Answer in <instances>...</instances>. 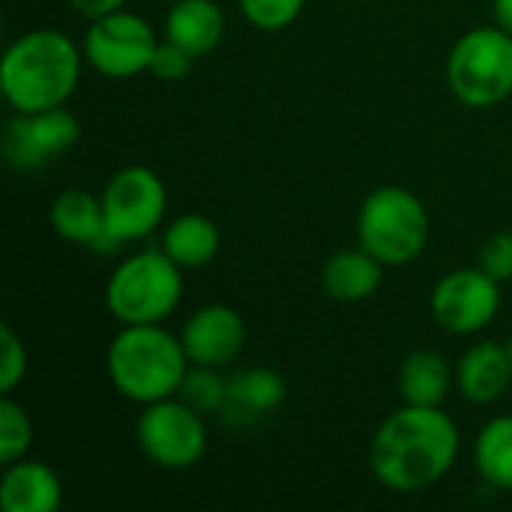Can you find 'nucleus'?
I'll return each instance as SVG.
<instances>
[{
	"instance_id": "10",
	"label": "nucleus",
	"mask_w": 512,
	"mask_h": 512,
	"mask_svg": "<svg viewBox=\"0 0 512 512\" xmlns=\"http://www.w3.org/2000/svg\"><path fill=\"white\" fill-rule=\"evenodd\" d=\"M501 312V282L480 264L462 267L438 279L432 288V318L453 336H474L486 330Z\"/></svg>"
},
{
	"instance_id": "27",
	"label": "nucleus",
	"mask_w": 512,
	"mask_h": 512,
	"mask_svg": "<svg viewBox=\"0 0 512 512\" xmlns=\"http://www.w3.org/2000/svg\"><path fill=\"white\" fill-rule=\"evenodd\" d=\"M480 267H483L492 279H498L501 285H504V282H510L512 279L510 231H498V234H492V237L483 243V249H480Z\"/></svg>"
},
{
	"instance_id": "25",
	"label": "nucleus",
	"mask_w": 512,
	"mask_h": 512,
	"mask_svg": "<svg viewBox=\"0 0 512 512\" xmlns=\"http://www.w3.org/2000/svg\"><path fill=\"white\" fill-rule=\"evenodd\" d=\"M0 342H3V351H0V390L9 396L27 375V348H24V342L18 339V333L9 324L0 327Z\"/></svg>"
},
{
	"instance_id": "12",
	"label": "nucleus",
	"mask_w": 512,
	"mask_h": 512,
	"mask_svg": "<svg viewBox=\"0 0 512 512\" xmlns=\"http://www.w3.org/2000/svg\"><path fill=\"white\" fill-rule=\"evenodd\" d=\"M180 342L186 348L189 363L195 366H231L246 345V324L237 309L210 303L201 306L180 330Z\"/></svg>"
},
{
	"instance_id": "29",
	"label": "nucleus",
	"mask_w": 512,
	"mask_h": 512,
	"mask_svg": "<svg viewBox=\"0 0 512 512\" xmlns=\"http://www.w3.org/2000/svg\"><path fill=\"white\" fill-rule=\"evenodd\" d=\"M492 18L498 27L512 33V0H492Z\"/></svg>"
},
{
	"instance_id": "9",
	"label": "nucleus",
	"mask_w": 512,
	"mask_h": 512,
	"mask_svg": "<svg viewBox=\"0 0 512 512\" xmlns=\"http://www.w3.org/2000/svg\"><path fill=\"white\" fill-rule=\"evenodd\" d=\"M156 30L135 12L117 9L90 21L84 33V60L105 78H135L150 72V60L156 54Z\"/></svg>"
},
{
	"instance_id": "13",
	"label": "nucleus",
	"mask_w": 512,
	"mask_h": 512,
	"mask_svg": "<svg viewBox=\"0 0 512 512\" xmlns=\"http://www.w3.org/2000/svg\"><path fill=\"white\" fill-rule=\"evenodd\" d=\"M51 228L60 240L90 249L93 255H114L123 243L108 231L102 195L87 189H63L51 204Z\"/></svg>"
},
{
	"instance_id": "11",
	"label": "nucleus",
	"mask_w": 512,
	"mask_h": 512,
	"mask_svg": "<svg viewBox=\"0 0 512 512\" xmlns=\"http://www.w3.org/2000/svg\"><path fill=\"white\" fill-rule=\"evenodd\" d=\"M78 135L81 123L63 105L33 114H15L3 129V159L15 171H33L72 150Z\"/></svg>"
},
{
	"instance_id": "6",
	"label": "nucleus",
	"mask_w": 512,
	"mask_h": 512,
	"mask_svg": "<svg viewBox=\"0 0 512 512\" xmlns=\"http://www.w3.org/2000/svg\"><path fill=\"white\" fill-rule=\"evenodd\" d=\"M447 87L465 108H495L512 96V33L474 27L447 54Z\"/></svg>"
},
{
	"instance_id": "3",
	"label": "nucleus",
	"mask_w": 512,
	"mask_h": 512,
	"mask_svg": "<svg viewBox=\"0 0 512 512\" xmlns=\"http://www.w3.org/2000/svg\"><path fill=\"white\" fill-rule=\"evenodd\" d=\"M189 369L180 336L162 324H123L105 354V372L117 396L135 405H153L177 396Z\"/></svg>"
},
{
	"instance_id": "30",
	"label": "nucleus",
	"mask_w": 512,
	"mask_h": 512,
	"mask_svg": "<svg viewBox=\"0 0 512 512\" xmlns=\"http://www.w3.org/2000/svg\"><path fill=\"white\" fill-rule=\"evenodd\" d=\"M507 348H510V360H512V339H510V342H507Z\"/></svg>"
},
{
	"instance_id": "8",
	"label": "nucleus",
	"mask_w": 512,
	"mask_h": 512,
	"mask_svg": "<svg viewBox=\"0 0 512 512\" xmlns=\"http://www.w3.org/2000/svg\"><path fill=\"white\" fill-rule=\"evenodd\" d=\"M102 210L108 231L126 246L156 234L168 213L165 180L144 165H129L111 174L102 189Z\"/></svg>"
},
{
	"instance_id": "7",
	"label": "nucleus",
	"mask_w": 512,
	"mask_h": 512,
	"mask_svg": "<svg viewBox=\"0 0 512 512\" xmlns=\"http://www.w3.org/2000/svg\"><path fill=\"white\" fill-rule=\"evenodd\" d=\"M138 450L162 471H189L207 453V426L201 411L186 405L180 396L144 405L135 423Z\"/></svg>"
},
{
	"instance_id": "16",
	"label": "nucleus",
	"mask_w": 512,
	"mask_h": 512,
	"mask_svg": "<svg viewBox=\"0 0 512 512\" xmlns=\"http://www.w3.org/2000/svg\"><path fill=\"white\" fill-rule=\"evenodd\" d=\"M285 396H288V387L276 369L252 366L228 378V393H225V405L219 414L231 426H252L270 417L273 411H279Z\"/></svg>"
},
{
	"instance_id": "20",
	"label": "nucleus",
	"mask_w": 512,
	"mask_h": 512,
	"mask_svg": "<svg viewBox=\"0 0 512 512\" xmlns=\"http://www.w3.org/2000/svg\"><path fill=\"white\" fill-rule=\"evenodd\" d=\"M453 369L450 363L429 348L411 351L399 369V396L405 405H429L438 408L453 390Z\"/></svg>"
},
{
	"instance_id": "21",
	"label": "nucleus",
	"mask_w": 512,
	"mask_h": 512,
	"mask_svg": "<svg viewBox=\"0 0 512 512\" xmlns=\"http://www.w3.org/2000/svg\"><path fill=\"white\" fill-rule=\"evenodd\" d=\"M474 465L486 486L512 492V414L492 417L474 441Z\"/></svg>"
},
{
	"instance_id": "23",
	"label": "nucleus",
	"mask_w": 512,
	"mask_h": 512,
	"mask_svg": "<svg viewBox=\"0 0 512 512\" xmlns=\"http://www.w3.org/2000/svg\"><path fill=\"white\" fill-rule=\"evenodd\" d=\"M33 444V423L27 411L9 396L0 402V465H12L27 456Z\"/></svg>"
},
{
	"instance_id": "19",
	"label": "nucleus",
	"mask_w": 512,
	"mask_h": 512,
	"mask_svg": "<svg viewBox=\"0 0 512 512\" xmlns=\"http://www.w3.org/2000/svg\"><path fill=\"white\" fill-rule=\"evenodd\" d=\"M222 246V234L216 222L204 213H183L171 219L162 231L159 249L183 270H198L207 267Z\"/></svg>"
},
{
	"instance_id": "24",
	"label": "nucleus",
	"mask_w": 512,
	"mask_h": 512,
	"mask_svg": "<svg viewBox=\"0 0 512 512\" xmlns=\"http://www.w3.org/2000/svg\"><path fill=\"white\" fill-rule=\"evenodd\" d=\"M237 3H240L243 18L264 33L291 27L306 6V0H237Z\"/></svg>"
},
{
	"instance_id": "5",
	"label": "nucleus",
	"mask_w": 512,
	"mask_h": 512,
	"mask_svg": "<svg viewBox=\"0 0 512 512\" xmlns=\"http://www.w3.org/2000/svg\"><path fill=\"white\" fill-rule=\"evenodd\" d=\"M183 300V267L162 249H144L120 261L105 285V309L123 324H165Z\"/></svg>"
},
{
	"instance_id": "2",
	"label": "nucleus",
	"mask_w": 512,
	"mask_h": 512,
	"mask_svg": "<svg viewBox=\"0 0 512 512\" xmlns=\"http://www.w3.org/2000/svg\"><path fill=\"white\" fill-rule=\"evenodd\" d=\"M84 48L57 27L21 33L0 60V93L15 114L60 108L81 81Z\"/></svg>"
},
{
	"instance_id": "14",
	"label": "nucleus",
	"mask_w": 512,
	"mask_h": 512,
	"mask_svg": "<svg viewBox=\"0 0 512 512\" xmlns=\"http://www.w3.org/2000/svg\"><path fill=\"white\" fill-rule=\"evenodd\" d=\"M456 387L471 405H495L512 387L510 348L501 342L471 345L456 366Z\"/></svg>"
},
{
	"instance_id": "1",
	"label": "nucleus",
	"mask_w": 512,
	"mask_h": 512,
	"mask_svg": "<svg viewBox=\"0 0 512 512\" xmlns=\"http://www.w3.org/2000/svg\"><path fill=\"white\" fill-rule=\"evenodd\" d=\"M459 447V426L441 405L429 408L402 402V408L384 417L375 429L369 465L387 492L420 495L453 471Z\"/></svg>"
},
{
	"instance_id": "28",
	"label": "nucleus",
	"mask_w": 512,
	"mask_h": 512,
	"mask_svg": "<svg viewBox=\"0 0 512 512\" xmlns=\"http://www.w3.org/2000/svg\"><path fill=\"white\" fill-rule=\"evenodd\" d=\"M78 15H84V18H90V21H96V18H102V15H111V12H117V9H123L126 6V0H66Z\"/></svg>"
},
{
	"instance_id": "26",
	"label": "nucleus",
	"mask_w": 512,
	"mask_h": 512,
	"mask_svg": "<svg viewBox=\"0 0 512 512\" xmlns=\"http://www.w3.org/2000/svg\"><path fill=\"white\" fill-rule=\"evenodd\" d=\"M192 63H195V57L186 48H180L171 39H159L156 54L150 60V75H156L162 81H183L192 72Z\"/></svg>"
},
{
	"instance_id": "18",
	"label": "nucleus",
	"mask_w": 512,
	"mask_h": 512,
	"mask_svg": "<svg viewBox=\"0 0 512 512\" xmlns=\"http://www.w3.org/2000/svg\"><path fill=\"white\" fill-rule=\"evenodd\" d=\"M225 36V12L216 0H180L171 3L165 18V39L186 48L195 60L210 54Z\"/></svg>"
},
{
	"instance_id": "31",
	"label": "nucleus",
	"mask_w": 512,
	"mask_h": 512,
	"mask_svg": "<svg viewBox=\"0 0 512 512\" xmlns=\"http://www.w3.org/2000/svg\"><path fill=\"white\" fill-rule=\"evenodd\" d=\"M165 3H180V0H165Z\"/></svg>"
},
{
	"instance_id": "4",
	"label": "nucleus",
	"mask_w": 512,
	"mask_h": 512,
	"mask_svg": "<svg viewBox=\"0 0 512 512\" xmlns=\"http://www.w3.org/2000/svg\"><path fill=\"white\" fill-rule=\"evenodd\" d=\"M432 234V219L420 195L405 186H378L357 213V240L384 267L417 261Z\"/></svg>"
},
{
	"instance_id": "15",
	"label": "nucleus",
	"mask_w": 512,
	"mask_h": 512,
	"mask_svg": "<svg viewBox=\"0 0 512 512\" xmlns=\"http://www.w3.org/2000/svg\"><path fill=\"white\" fill-rule=\"evenodd\" d=\"M63 504V483L57 471L36 459L3 465L0 507L6 512H57Z\"/></svg>"
},
{
	"instance_id": "17",
	"label": "nucleus",
	"mask_w": 512,
	"mask_h": 512,
	"mask_svg": "<svg viewBox=\"0 0 512 512\" xmlns=\"http://www.w3.org/2000/svg\"><path fill=\"white\" fill-rule=\"evenodd\" d=\"M321 285L336 303H363L375 297L384 285V264L363 246L345 249L327 258L321 270Z\"/></svg>"
},
{
	"instance_id": "22",
	"label": "nucleus",
	"mask_w": 512,
	"mask_h": 512,
	"mask_svg": "<svg viewBox=\"0 0 512 512\" xmlns=\"http://www.w3.org/2000/svg\"><path fill=\"white\" fill-rule=\"evenodd\" d=\"M225 393H228V381L213 366H195V363H189L177 390V396L201 414L222 411Z\"/></svg>"
}]
</instances>
